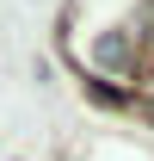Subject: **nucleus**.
<instances>
[{
    "label": "nucleus",
    "instance_id": "obj_1",
    "mask_svg": "<svg viewBox=\"0 0 154 161\" xmlns=\"http://www.w3.org/2000/svg\"><path fill=\"white\" fill-rule=\"evenodd\" d=\"M148 118H154V87H148Z\"/></svg>",
    "mask_w": 154,
    "mask_h": 161
}]
</instances>
